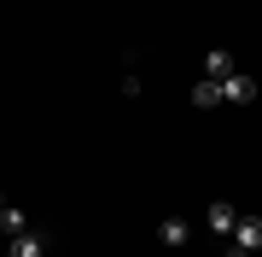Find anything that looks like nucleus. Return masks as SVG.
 Segmentation results:
<instances>
[{
  "mask_svg": "<svg viewBox=\"0 0 262 257\" xmlns=\"http://www.w3.org/2000/svg\"><path fill=\"white\" fill-rule=\"evenodd\" d=\"M204 222H210V234H215V240H233V228H239V210L227 205V199H215Z\"/></svg>",
  "mask_w": 262,
  "mask_h": 257,
  "instance_id": "nucleus-1",
  "label": "nucleus"
},
{
  "mask_svg": "<svg viewBox=\"0 0 262 257\" xmlns=\"http://www.w3.org/2000/svg\"><path fill=\"white\" fill-rule=\"evenodd\" d=\"M47 246H53L47 234L29 228V234H18V240H6V257H47Z\"/></svg>",
  "mask_w": 262,
  "mask_h": 257,
  "instance_id": "nucleus-2",
  "label": "nucleus"
},
{
  "mask_svg": "<svg viewBox=\"0 0 262 257\" xmlns=\"http://www.w3.org/2000/svg\"><path fill=\"white\" fill-rule=\"evenodd\" d=\"M233 246L245 257H256L262 251V216H239V228H233Z\"/></svg>",
  "mask_w": 262,
  "mask_h": 257,
  "instance_id": "nucleus-3",
  "label": "nucleus"
},
{
  "mask_svg": "<svg viewBox=\"0 0 262 257\" xmlns=\"http://www.w3.org/2000/svg\"><path fill=\"white\" fill-rule=\"evenodd\" d=\"M222 100H233V105H251V100H256V76H245V70H233V76L222 82Z\"/></svg>",
  "mask_w": 262,
  "mask_h": 257,
  "instance_id": "nucleus-4",
  "label": "nucleus"
},
{
  "mask_svg": "<svg viewBox=\"0 0 262 257\" xmlns=\"http://www.w3.org/2000/svg\"><path fill=\"white\" fill-rule=\"evenodd\" d=\"M233 70H239V65H233V53H222V47H210V53H204V76H210V82H227Z\"/></svg>",
  "mask_w": 262,
  "mask_h": 257,
  "instance_id": "nucleus-5",
  "label": "nucleus"
},
{
  "mask_svg": "<svg viewBox=\"0 0 262 257\" xmlns=\"http://www.w3.org/2000/svg\"><path fill=\"white\" fill-rule=\"evenodd\" d=\"M0 234H6V240H18V234H29V216H24L18 205H6V210H0Z\"/></svg>",
  "mask_w": 262,
  "mask_h": 257,
  "instance_id": "nucleus-6",
  "label": "nucleus"
},
{
  "mask_svg": "<svg viewBox=\"0 0 262 257\" xmlns=\"http://www.w3.org/2000/svg\"><path fill=\"white\" fill-rule=\"evenodd\" d=\"M192 105H198V111H210V105H222V82H210V76H204V82L192 88Z\"/></svg>",
  "mask_w": 262,
  "mask_h": 257,
  "instance_id": "nucleus-7",
  "label": "nucleus"
},
{
  "mask_svg": "<svg viewBox=\"0 0 262 257\" xmlns=\"http://www.w3.org/2000/svg\"><path fill=\"white\" fill-rule=\"evenodd\" d=\"M158 240H163V246H187V222H181V216L158 222Z\"/></svg>",
  "mask_w": 262,
  "mask_h": 257,
  "instance_id": "nucleus-8",
  "label": "nucleus"
},
{
  "mask_svg": "<svg viewBox=\"0 0 262 257\" xmlns=\"http://www.w3.org/2000/svg\"><path fill=\"white\" fill-rule=\"evenodd\" d=\"M222 257H245V251H239V246H233V240H227V251H222Z\"/></svg>",
  "mask_w": 262,
  "mask_h": 257,
  "instance_id": "nucleus-9",
  "label": "nucleus"
},
{
  "mask_svg": "<svg viewBox=\"0 0 262 257\" xmlns=\"http://www.w3.org/2000/svg\"><path fill=\"white\" fill-rule=\"evenodd\" d=\"M0 210H6V199H0Z\"/></svg>",
  "mask_w": 262,
  "mask_h": 257,
  "instance_id": "nucleus-10",
  "label": "nucleus"
}]
</instances>
